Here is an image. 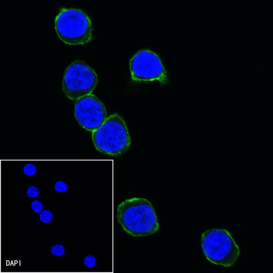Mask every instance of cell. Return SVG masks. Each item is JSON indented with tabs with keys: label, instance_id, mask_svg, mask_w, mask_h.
Wrapping results in <instances>:
<instances>
[{
	"label": "cell",
	"instance_id": "cell-7",
	"mask_svg": "<svg viewBox=\"0 0 273 273\" xmlns=\"http://www.w3.org/2000/svg\"><path fill=\"white\" fill-rule=\"evenodd\" d=\"M74 116L83 129L92 132L99 128L107 117L104 104L93 94L76 101Z\"/></svg>",
	"mask_w": 273,
	"mask_h": 273
},
{
	"label": "cell",
	"instance_id": "cell-10",
	"mask_svg": "<svg viewBox=\"0 0 273 273\" xmlns=\"http://www.w3.org/2000/svg\"><path fill=\"white\" fill-rule=\"evenodd\" d=\"M24 173L28 176H32L36 173V167L32 163L26 164L23 168Z\"/></svg>",
	"mask_w": 273,
	"mask_h": 273
},
{
	"label": "cell",
	"instance_id": "cell-3",
	"mask_svg": "<svg viewBox=\"0 0 273 273\" xmlns=\"http://www.w3.org/2000/svg\"><path fill=\"white\" fill-rule=\"evenodd\" d=\"M58 38L65 44L84 45L93 39V26L87 13L80 9L62 7L54 19Z\"/></svg>",
	"mask_w": 273,
	"mask_h": 273
},
{
	"label": "cell",
	"instance_id": "cell-14",
	"mask_svg": "<svg viewBox=\"0 0 273 273\" xmlns=\"http://www.w3.org/2000/svg\"><path fill=\"white\" fill-rule=\"evenodd\" d=\"M54 189L58 192L63 193L67 191L68 186L63 181H58L54 185Z\"/></svg>",
	"mask_w": 273,
	"mask_h": 273
},
{
	"label": "cell",
	"instance_id": "cell-4",
	"mask_svg": "<svg viewBox=\"0 0 273 273\" xmlns=\"http://www.w3.org/2000/svg\"><path fill=\"white\" fill-rule=\"evenodd\" d=\"M201 245L205 258L215 265L231 267L240 256L238 245L225 229L205 230L201 235Z\"/></svg>",
	"mask_w": 273,
	"mask_h": 273
},
{
	"label": "cell",
	"instance_id": "cell-5",
	"mask_svg": "<svg viewBox=\"0 0 273 273\" xmlns=\"http://www.w3.org/2000/svg\"><path fill=\"white\" fill-rule=\"evenodd\" d=\"M98 83L94 70L80 59L71 62L66 68L61 84L62 90L72 100L91 94Z\"/></svg>",
	"mask_w": 273,
	"mask_h": 273
},
{
	"label": "cell",
	"instance_id": "cell-6",
	"mask_svg": "<svg viewBox=\"0 0 273 273\" xmlns=\"http://www.w3.org/2000/svg\"><path fill=\"white\" fill-rule=\"evenodd\" d=\"M131 79L135 82L158 81L162 85L169 83V78L160 58L149 49L139 50L130 60Z\"/></svg>",
	"mask_w": 273,
	"mask_h": 273
},
{
	"label": "cell",
	"instance_id": "cell-8",
	"mask_svg": "<svg viewBox=\"0 0 273 273\" xmlns=\"http://www.w3.org/2000/svg\"><path fill=\"white\" fill-rule=\"evenodd\" d=\"M39 219L43 223H50L53 219V214L49 210L43 211L39 215Z\"/></svg>",
	"mask_w": 273,
	"mask_h": 273
},
{
	"label": "cell",
	"instance_id": "cell-1",
	"mask_svg": "<svg viewBox=\"0 0 273 273\" xmlns=\"http://www.w3.org/2000/svg\"><path fill=\"white\" fill-rule=\"evenodd\" d=\"M116 217L124 231L133 237L152 235L159 229L155 209L144 198L134 197L121 202L117 207Z\"/></svg>",
	"mask_w": 273,
	"mask_h": 273
},
{
	"label": "cell",
	"instance_id": "cell-2",
	"mask_svg": "<svg viewBox=\"0 0 273 273\" xmlns=\"http://www.w3.org/2000/svg\"><path fill=\"white\" fill-rule=\"evenodd\" d=\"M92 139L98 152L115 157L124 154L131 144L126 123L118 113L107 117L102 125L92 132Z\"/></svg>",
	"mask_w": 273,
	"mask_h": 273
},
{
	"label": "cell",
	"instance_id": "cell-9",
	"mask_svg": "<svg viewBox=\"0 0 273 273\" xmlns=\"http://www.w3.org/2000/svg\"><path fill=\"white\" fill-rule=\"evenodd\" d=\"M51 252L56 257H61L64 255L65 249L62 245L56 244L51 247Z\"/></svg>",
	"mask_w": 273,
	"mask_h": 273
},
{
	"label": "cell",
	"instance_id": "cell-11",
	"mask_svg": "<svg viewBox=\"0 0 273 273\" xmlns=\"http://www.w3.org/2000/svg\"><path fill=\"white\" fill-rule=\"evenodd\" d=\"M83 263L87 267L91 268L96 265V259L93 256L88 255L84 259Z\"/></svg>",
	"mask_w": 273,
	"mask_h": 273
},
{
	"label": "cell",
	"instance_id": "cell-13",
	"mask_svg": "<svg viewBox=\"0 0 273 273\" xmlns=\"http://www.w3.org/2000/svg\"><path fill=\"white\" fill-rule=\"evenodd\" d=\"M26 194L29 198L37 197L39 194V190L35 186H30L27 190Z\"/></svg>",
	"mask_w": 273,
	"mask_h": 273
},
{
	"label": "cell",
	"instance_id": "cell-12",
	"mask_svg": "<svg viewBox=\"0 0 273 273\" xmlns=\"http://www.w3.org/2000/svg\"><path fill=\"white\" fill-rule=\"evenodd\" d=\"M31 207L32 211L36 213H41L43 209V204L38 200L33 201L31 203Z\"/></svg>",
	"mask_w": 273,
	"mask_h": 273
}]
</instances>
